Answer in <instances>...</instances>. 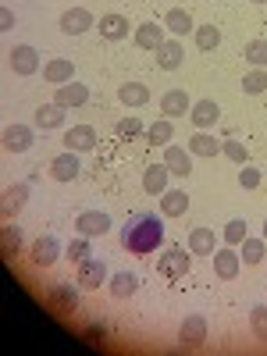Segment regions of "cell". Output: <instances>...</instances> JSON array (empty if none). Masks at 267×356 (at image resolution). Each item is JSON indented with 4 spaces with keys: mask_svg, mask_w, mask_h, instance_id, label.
I'll use <instances>...</instances> for the list:
<instances>
[{
    "mask_svg": "<svg viewBox=\"0 0 267 356\" xmlns=\"http://www.w3.org/2000/svg\"><path fill=\"white\" fill-rule=\"evenodd\" d=\"M122 246L129 253H139V257L161 250L164 246V221L157 214H136L122 232Z\"/></svg>",
    "mask_w": 267,
    "mask_h": 356,
    "instance_id": "1",
    "label": "cell"
},
{
    "mask_svg": "<svg viewBox=\"0 0 267 356\" xmlns=\"http://www.w3.org/2000/svg\"><path fill=\"white\" fill-rule=\"evenodd\" d=\"M189 267H193V253H189V246H186V250H182V246H171V250H164V253L157 257V275L168 278V282L186 278V275H189Z\"/></svg>",
    "mask_w": 267,
    "mask_h": 356,
    "instance_id": "2",
    "label": "cell"
},
{
    "mask_svg": "<svg viewBox=\"0 0 267 356\" xmlns=\"http://www.w3.org/2000/svg\"><path fill=\"white\" fill-rule=\"evenodd\" d=\"M203 342H207V317L203 314H189L182 321V328H178V349L196 353V349H203Z\"/></svg>",
    "mask_w": 267,
    "mask_h": 356,
    "instance_id": "3",
    "label": "cell"
},
{
    "mask_svg": "<svg viewBox=\"0 0 267 356\" xmlns=\"http://www.w3.org/2000/svg\"><path fill=\"white\" fill-rule=\"evenodd\" d=\"M104 282H107V264H104L100 257H86V260L79 264V271H75V285L97 292Z\"/></svg>",
    "mask_w": 267,
    "mask_h": 356,
    "instance_id": "4",
    "label": "cell"
},
{
    "mask_svg": "<svg viewBox=\"0 0 267 356\" xmlns=\"http://www.w3.org/2000/svg\"><path fill=\"white\" fill-rule=\"evenodd\" d=\"M47 307L54 310V314H75L79 310V285L72 282H61V285H54L50 292H47Z\"/></svg>",
    "mask_w": 267,
    "mask_h": 356,
    "instance_id": "5",
    "label": "cell"
},
{
    "mask_svg": "<svg viewBox=\"0 0 267 356\" xmlns=\"http://www.w3.org/2000/svg\"><path fill=\"white\" fill-rule=\"evenodd\" d=\"M211 264H214V275H218L221 282H232V278H239V264H243V257L235 253V246H225V250H214Z\"/></svg>",
    "mask_w": 267,
    "mask_h": 356,
    "instance_id": "6",
    "label": "cell"
},
{
    "mask_svg": "<svg viewBox=\"0 0 267 356\" xmlns=\"http://www.w3.org/2000/svg\"><path fill=\"white\" fill-rule=\"evenodd\" d=\"M154 54H157V65L164 72H178V68H182V61H186V50H182V40H178V36H168Z\"/></svg>",
    "mask_w": 267,
    "mask_h": 356,
    "instance_id": "7",
    "label": "cell"
},
{
    "mask_svg": "<svg viewBox=\"0 0 267 356\" xmlns=\"http://www.w3.org/2000/svg\"><path fill=\"white\" fill-rule=\"evenodd\" d=\"M11 72L15 75H36L40 72V50L29 43H18L11 50Z\"/></svg>",
    "mask_w": 267,
    "mask_h": 356,
    "instance_id": "8",
    "label": "cell"
},
{
    "mask_svg": "<svg viewBox=\"0 0 267 356\" xmlns=\"http://www.w3.org/2000/svg\"><path fill=\"white\" fill-rule=\"evenodd\" d=\"M75 228H79V235L100 239V235H107V232H111V218H107L104 211H82V214L75 218Z\"/></svg>",
    "mask_w": 267,
    "mask_h": 356,
    "instance_id": "9",
    "label": "cell"
},
{
    "mask_svg": "<svg viewBox=\"0 0 267 356\" xmlns=\"http://www.w3.org/2000/svg\"><path fill=\"white\" fill-rule=\"evenodd\" d=\"M29 200V182H15L4 189V203H0V214H4V221H15L22 214V207Z\"/></svg>",
    "mask_w": 267,
    "mask_h": 356,
    "instance_id": "10",
    "label": "cell"
},
{
    "mask_svg": "<svg viewBox=\"0 0 267 356\" xmlns=\"http://www.w3.org/2000/svg\"><path fill=\"white\" fill-rule=\"evenodd\" d=\"M33 143H36L33 125H8V129H4V150H8V154H25Z\"/></svg>",
    "mask_w": 267,
    "mask_h": 356,
    "instance_id": "11",
    "label": "cell"
},
{
    "mask_svg": "<svg viewBox=\"0 0 267 356\" xmlns=\"http://www.w3.org/2000/svg\"><path fill=\"white\" fill-rule=\"evenodd\" d=\"M129 18L125 15H118V11H111V15H104L100 22H97V33L107 40V43H118V40H125L129 36Z\"/></svg>",
    "mask_w": 267,
    "mask_h": 356,
    "instance_id": "12",
    "label": "cell"
},
{
    "mask_svg": "<svg viewBox=\"0 0 267 356\" xmlns=\"http://www.w3.org/2000/svg\"><path fill=\"white\" fill-rule=\"evenodd\" d=\"M29 253H33L36 267H50V264H57V257H61V243H57V235H40Z\"/></svg>",
    "mask_w": 267,
    "mask_h": 356,
    "instance_id": "13",
    "label": "cell"
},
{
    "mask_svg": "<svg viewBox=\"0 0 267 356\" xmlns=\"http://www.w3.org/2000/svg\"><path fill=\"white\" fill-rule=\"evenodd\" d=\"M89 29H93V11H86V8H68V11L61 15V33L82 36V33H89Z\"/></svg>",
    "mask_w": 267,
    "mask_h": 356,
    "instance_id": "14",
    "label": "cell"
},
{
    "mask_svg": "<svg viewBox=\"0 0 267 356\" xmlns=\"http://www.w3.org/2000/svg\"><path fill=\"white\" fill-rule=\"evenodd\" d=\"M89 100V86L86 82H65V86H57V93H54V104H61V107H82Z\"/></svg>",
    "mask_w": 267,
    "mask_h": 356,
    "instance_id": "15",
    "label": "cell"
},
{
    "mask_svg": "<svg viewBox=\"0 0 267 356\" xmlns=\"http://www.w3.org/2000/svg\"><path fill=\"white\" fill-rule=\"evenodd\" d=\"M164 164H168V171L175 175V178H186V175H193V154L189 150H182V146H164Z\"/></svg>",
    "mask_w": 267,
    "mask_h": 356,
    "instance_id": "16",
    "label": "cell"
},
{
    "mask_svg": "<svg viewBox=\"0 0 267 356\" xmlns=\"http://www.w3.org/2000/svg\"><path fill=\"white\" fill-rule=\"evenodd\" d=\"M189 111H193V100H189L186 89H168V93L161 97V114L164 118H182Z\"/></svg>",
    "mask_w": 267,
    "mask_h": 356,
    "instance_id": "17",
    "label": "cell"
},
{
    "mask_svg": "<svg viewBox=\"0 0 267 356\" xmlns=\"http://www.w3.org/2000/svg\"><path fill=\"white\" fill-rule=\"evenodd\" d=\"M79 171H82V164H79V154L75 150H65V154H57L50 161V175L57 178V182H72Z\"/></svg>",
    "mask_w": 267,
    "mask_h": 356,
    "instance_id": "18",
    "label": "cell"
},
{
    "mask_svg": "<svg viewBox=\"0 0 267 356\" xmlns=\"http://www.w3.org/2000/svg\"><path fill=\"white\" fill-rule=\"evenodd\" d=\"M164 29H168L171 36H178V40H182V36L196 33V22H193V15H189L186 8H171V11L164 15Z\"/></svg>",
    "mask_w": 267,
    "mask_h": 356,
    "instance_id": "19",
    "label": "cell"
},
{
    "mask_svg": "<svg viewBox=\"0 0 267 356\" xmlns=\"http://www.w3.org/2000/svg\"><path fill=\"white\" fill-rule=\"evenodd\" d=\"M43 79H47L50 86H65V82L75 79V65L68 61V57H54V61L43 65Z\"/></svg>",
    "mask_w": 267,
    "mask_h": 356,
    "instance_id": "20",
    "label": "cell"
},
{
    "mask_svg": "<svg viewBox=\"0 0 267 356\" xmlns=\"http://www.w3.org/2000/svg\"><path fill=\"white\" fill-rule=\"evenodd\" d=\"M186 211H189V193H186V189H164V193H161V214L182 218Z\"/></svg>",
    "mask_w": 267,
    "mask_h": 356,
    "instance_id": "21",
    "label": "cell"
},
{
    "mask_svg": "<svg viewBox=\"0 0 267 356\" xmlns=\"http://www.w3.org/2000/svg\"><path fill=\"white\" fill-rule=\"evenodd\" d=\"M65 143H68V150H75V154L93 150V146H97V129L93 125H72L68 136H65Z\"/></svg>",
    "mask_w": 267,
    "mask_h": 356,
    "instance_id": "22",
    "label": "cell"
},
{
    "mask_svg": "<svg viewBox=\"0 0 267 356\" xmlns=\"http://www.w3.org/2000/svg\"><path fill=\"white\" fill-rule=\"evenodd\" d=\"M164 40H168V33H164V25H157V22H143L136 29V47H143V50H157Z\"/></svg>",
    "mask_w": 267,
    "mask_h": 356,
    "instance_id": "23",
    "label": "cell"
},
{
    "mask_svg": "<svg viewBox=\"0 0 267 356\" xmlns=\"http://www.w3.org/2000/svg\"><path fill=\"white\" fill-rule=\"evenodd\" d=\"M189 118H193V125H196V129H211V125H218L221 107H218L214 100H196L193 111H189Z\"/></svg>",
    "mask_w": 267,
    "mask_h": 356,
    "instance_id": "24",
    "label": "cell"
},
{
    "mask_svg": "<svg viewBox=\"0 0 267 356\" xmlns=\"http://www.w3.org/2000/svg\"><path fill=\"white\" fill-rule=\"evenodd\" d=\"M214 250H218V239H214L211 228H193L189 232V253L193 257H214Z\"/></svg>",
    "mask_w": 267,
    "mask_h": 356,
    "instance_id": "25",
    "label": "cell"
},
{
    "mask_svg": "<svg viewBox=\"0 0 267 356\" xmlns=\"http://www.w3.org/2000/svg\"><path fill=\"white\" fill-rule=\"evenodd\" d=\"M168 175H171V171H168L164 161H161V164H150V168L143 171V189L150 193V196H161V193L168 189Z\"/></svg>",
    "mask_w": 267,
    "mask_h": 356,
    "instance_id": "26",
    "label": "cell"
},
{
    "mask_svg": "<svg viewBox=\"0 0 267 356\" xmlns=\"http://www.w3.org/2000/svg\"><path fill=\"white\" fill-rule=\"evenodd\" d=\"M189 154H193V157H218V154H221V139H214L211 132L200 129V132L189 139Z\"/></svg>",
    "mask_w": 267,
    "mask_h": 356,
    "instance_id": "27",
    "label": "cell"
},
{
    "mask_svg": "<svg viewBox=\"0 0 267 356\" xmlns=\"http://www.w3.org/2000/svg\"><path fill=\"white\" fill-rule=\"evenodd\" d=\"M136 289H139V275H136V271H118V275H111L114 300H129V296H136Z\"/></svg>",
    "mask_w": 267,
    "mask_h": 356,
    "instance_id": "28",
    "label": "cell"
},
{
    "mask_svg": "<svg viewBox=\"0 0 267 356\" xmlns=\"http://www.w3.org/2000/svg\"><path fill=\"white\" fill-rule=\"evenodd\" d=\"M65 111H68V107H61V104H43V107L36 111V125H40L43 132L61 129V125H65Z\"/></svg>",
    "mask_w": 267,
    "mask_h": 356,
    "instance_id": "29",
    "label": "cell"
},
{
    "mask_svg": "<svg viewBox=\"0 0 267 356\" xmlns=\"http://www.w3.org/2000/svg\"><path fill=\"white\" fill-rule=\"evenodd\" d=\"M118 100H122L125 107H143L146 100H150V89H146L143 82H125V86H118Z\"/></svg>",
    "mask_w": 267,
    "mask_h": 356,
    "instance_id": "30",
    "label": "cell"
},
{
    "mask_svg": "<svg viewBox=\"0 0 267 356\" xmlns=\"http://www.w3.org/2000/svg\"><path fill=\"white\" fill-rule=\"evenodd\" d=\"M193 36H196V47H200L203 54H211V50L221 43V29L207 22V25H196V33H193Z\"/></svg>",
    "mask_w": 267,
    "mask_h": 356,
    "instance_id": "31",
    "label": "cell"
},
{
    "mask_svg": "<svg viewBox=\"0 0 267 356\" xmlns=\"http://www.w3.org/2000/svg\"><path fill=\"white\" fill-rule=\"evenodd\" d=\"M175 136V125H171V118H161V122H154L150 129H146V139H150L154 146H168Z\"/></svg>",
    "mask_w": 267,
    "mask_h": 356,
    "instance_id": "32",
    "label": "cell"
},
{
    "mask_svg": "<svg viewBox=\"0 0 267 356\" xmlns=\"http://www.w3.org/2000/svg\"><path fill=\"white\" fill-rule=\"evenodd\" d=\"M243 57H246L253 68H267V40H250L243 47Z\"/></svg>",
    "mask_w": 267,
    "mask_h": 356,
    "instance_id": "33",
    "label": "cell"
},
{
    "mask_svg": "<svg viewBox=\"0 0 267 356\" xmlns=\"http://www.w3.org/2000/svg\"><path fill=\"white\" fill-rule=\"evenodd\" d=\"M264 253H267V243H264V235H260V239H250V235H246V239H243V264H260L264 260Z\"/></svg>",
    "mask_w": 267,
    "mask_h": 356,
    "instance_id": "34",
    "label": "cell"
},
{
    "mask_svg": "<svg viewBox=\"0 0 267 356\" xmlns=\"http://www.w3.org/2000/svg\"><path fill=\"white\" fill-rule=\"evenodd\" d=\"M264 89H267V68H253V72L243 75V93L257 97V93H264Z\"/></svg>",
    "mask_w": 267,
    "mask_h": 356,
    "instance_id": "35",
    "label": "cell"
},
{
    "mask_svg": "<svg viewBox=\"0 0 267 356\" xmlns=\"http://www.w3.org/2000/svg\"><path fill=\"white\" fill-rule=\"evenodd\" d=\"M250 328H253V339L257 342H267V307L264 303H257L250 310Z\"/></svg>",
    "mask_w": 267,
    "mask_h": 356,
    "instance_id": "36",
    "label": "cell"
},
{
    "mask_svg": "<svg viewBox=\"0 0 267 356\" xmlns=\"http://www.w3.org/2000/svg\"><path fill=\"white\" fill-rule=\"evenodd\" d=\"M22 253V228H15V221H8V228H4V257H18Z\"/></svg>",
    "mask_w": 267,
    "mask_h": 356,
    "instance_id": "37",
    "label": "cell"
},
{
    "mask_svg": "<svg viewBox=\"0 0 267 356\" xmlns=\"http://www.w3.org/2000/svg\"><path fill=\"white\" fill-rule=\"evenodd\" d=\"M86 257H93V246H89V235H79V239L68 243V260L72 264H82Z\"/></svg>",
    "mask_w": 267,
    "mask_h": 356,
    "instance_id": "38",
    "label": "cell"
},
{
    "mask_svg": "<svg viewBox=\"0 0 267 356\" xmlns=\"http://www.w3.org/2000/svg\"><path fill=\"white\" fill-rule=\"evenodd\" d=\"M221 154L228 161H235V164H246V157H250V150H246L239 139H221Z\"/></svg>",
    "mask_w": 267,
    "mask_h": 356,
    "instance_id": "39",
    "label": "cell"
},
{
    "mask_svg": "<svg viewBox=\"0 0 267 356\" xmlns=\"http://www.w3.org/2000/svg\"><path fill=\"white\" fill-rule=\"evenodd\" d=\"M246 228H250V225H246L243 218H232V221L225 225V243H228V246H239V243L246 239Z\"/></svg>",
    "mask_w": 267,
    "mask_h": 356,
    "instance_id": "40",
    "label": "cell"
},
{
    "mask_svg": "<svg viewBox=\"0 0 267 356\" xmlns=\"http://www.w3.org/2000/svg\"><path fill=\"white\" fill-rule=\"evenodd\" d=\"M114 132L122 136V139H136V136H139V132H146V129H143L139 118H132V114H129V118H122V122L114 125Z\"/></svg>",
    "mask_w": 267,
    "mask_h": 356,
    "instance_id": "41",
    "label": "cell"
},
{
    "mask_svg": "<svg viewBox=\"0 0 267 356\" xmlns=\"http://www.w3.org/2000/svg\"><path fill=\"white\" fill-rule=\"evenodd\" d=\"M239 186H243V189H257V186H260V168L243 164V171H239Z\"/></svg>",
    "mask_w": 267,
    "mask_h": 356,
    "instance_id": "42",
    "label": "cell"
},
{
    "mask_svg": "<svg viewBox=\"0 0 267 356\" xmlns=\"http://www.w3.org/2000/svg\"><path fill=\"white\" fill-rule=\"evenodd\" d=\"M104 335H107V332L100 328V324H86V328H82V339H86L89 346H100V342H104Z\"/></svg>",
    "mask_w": 267,
    "mask_h": 356,
    "instance_id": "43",
    "label": "cell"
},
{
    "mask_svg": "<svg viewBox=\"0 0 267 356\" xmlns=\"http://www.w3.org/2000/svg\"><path fill=\"white\" fill-rule=\"evenodd\" d=\"M0 22H4V29H15V15L4 8V15H0Z\"/></svg>",
    "mask_w": 267,
    "mask_h": 356,
    "instance_id": "44",
    "label": "cell"
},
{
    "mask_svg": "<svg viewBox=\"0 0 267 356\" xmlns=\"http://www.w3.org/2000/svg\"><path fill=\"white\" fill-rule=\"evenodd\" d=\"M264 243H267V221H264Z\"/></svg>",
    "mask_w": 267,
    "mask_h": 356,
    "instance_id": "45",
    "label": "cell"
},
{
    "mask_svg": "<svg viewBox=\"0 0 267 356\" xmlns=\"http://www.w3.org/2000/svg\"><path fill=\"white\" fill-rule=\"evenodd\" d=\"M257 4H267V0H257Z\"/></svg>",
    "mask_w": 267,
    "mask_h": 356,
    "instance_id": "46",
    "label": "cell"
}]
</instances>
